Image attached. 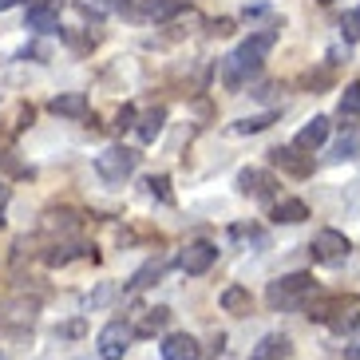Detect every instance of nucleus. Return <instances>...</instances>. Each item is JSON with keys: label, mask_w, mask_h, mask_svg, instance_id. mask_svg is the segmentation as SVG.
<instances>
[{"label": "nucleus", "mask_w": 360, "mask_h": 360, "mask_svg": "<svg viewBox=\"0 0 360 360\" xmlns=\"http://www.w3.org/2000/svg\"><path fill=\"white\" fill-rule=\"evenodd\" d=\"M182 8H186L182 0H147V8H143V12H147L150 20H174Z\"/></svg>", "instance_id": "obj_21"}, {"label": "nucleus", "mask_w": 360, "mask_h": 360, "mask_svg": "<svg viewBox=\"0 0 360 360\" xmlns=\"http://www.w3.org/2000/svg\"><path fill=\"white\" fill-rule=\"evenodd\" d=\"M32 317H36V301H4L0 305V325L24 328V325H32Z\"/></svg>", "instance_id": "obj_13"}, {"label": "nucleus", "mask_w": 360, "mask_h": 360, "mask_svg": "<svg viewBox=\"0 0 360 360\" xmlns=\"http://www.w3.org/2000/svg\"><path fill=\"white\" fill-rule=\"evenodd\" d=\"M309 250H313V257H317V262L340 265L345 257H349V238H345L340 230H321L317 238H313V245H309Z\"/></svg>", "instance_id": "obj_5"}, {"label": "nucleus", "mask_w": 360, "mask_h": 360, "mask_svg": "<svg viewBox=\"0 0 360 360\" xmlns=\"http://www.w3.org/2000/svg\"><path fill=\"white\" fill-rule=\"evenodd\" d=\"M340 115H360V84H349L340 91Z\"/></svg>", "instance_id": "obj_25"}, {"label": "nucleus", "mask_w": 360, "mask_h": 360, "mask_svg": "<svg viewBox=\"0 0 360 360\" xmlns=\"http://www.w3.org/2000/svg\"><path fill=\"white\" fill-rule=\"evenodd\" d=\"M60 12H64V0H36V4H28L24 28H32V32H52V28H60Z\"/></svg>", "instance_id": "obj_7"}, {"label": "nucleus", "mask_w": 360, "mask_h": 360, "mask_svg": "<svg viewBox=\"0 0 360 360\" xmlns=\"http://www.w3.org/2000/svg\"><path fill=\"white\" fill-rule=\"evenodd\" d=\"M162 123H167V111H162V107H150L147 115L135 123L139 143H155V139H159V131H162Z\"/></svg>", "instance_id": "obj_17"}, {"label": "nucleus", "mask_w": 360, "mask_h": 360, "mask_svg": "<svg viewBox=\"0 0 360 360\" xmlns=\"http://www.w3.org/2000/svg\"><path fill=\"white\" fill-rule=\"evenodd\" d=\"M328 328H333V333H340V337H345V333H356V328H360V313H356V305L345 309V313H337V317L328 321Z\"/></svg>", "instance_id": "obj_23"}, {"label": "nucleus", "mask_w": 360, "mask_h": 360, "mask_svg": "<svg viewBox=\"0 0 360 360\" xmlns=\"http://www.w3.org/2000/svg\"><path fill=\"white\" fill-rule=\"evenodd\" d=\"M289 356V340L285 337H262V345H257L254 352H250V360H285Z\"/></svg>", "instance_id": "obj_18"}, {"label": "nucleus", "mask_w": 360, "mask_h": 360, "mask_svg": "<svg viewBox=\"0 0 360 360\" xmlns=\"http://www.w3.org/2000/svg\"><path fill=\"white\" fill-rule=\"evenodd\" d=\"M162 360H198V340L191 333H170L162 337Z\"/></svg>", "instance_id": "obj_10"}, {"label": "nucleus", "mask_w": 360, "mask_h": 360, "mask_svg": "<svg viewBox=\"0 0 360 360\" xmlns=\"http://www.w3.org/2000/svg\"><path fill=\"white\" fill-rule=\"evenodd\" d=\"M352 309V297H317V301H309V317L313 321H333L337 313Z\"/></svg>", "instance_id": "obj_14"}, {"label": "nucleus", "mask_w": 360, "mask_h": 360, "mask_svg": "<svg viewBox=\"0 0 360 360\" xmlns=\"http://www.w3.org/2000/svg\"><path fill=\"white\" fill-rule=\"evenodd\" d=\"M328 139V119L325 115H317L313 123H305V127L297 131V139H293V147L297 150H317L321 143Z\"/></svg>", "instance_id": "obj_11"}, {"label": "nucleus", "mask_w": 360, "mask_h": 360, "mask_svg": "<svg viewBox=\"0 0 360 360\" xmlns=\"http://www.w3.org/2000/svg\"><path fill=\"white\" fill-rule=\"evenodd\" d=\"M12 4H16V0H0V12H8Z\"/></svg>", "instance_id": "obj_32"}, {"label": "nucleus", "mask_w": 360, "mask_h": 360, "mask_svg": "<svg viewBox=\"0 0 360 360\" xmlns=\"http://www.w3.org/2000/svg\"><path fill=\"white\" fill-rule=\"evenodd\" d=\"M214 262H218V245H210V242H191V245H186V250L179 254L182 274H191V277L206 274Z\"/></svg>", "instance_id": "obj_8"}, {"label": "nucleus", "mask_w": 360, "mask_h": 360, "mask_svg": "<svg viewBox=\"0 0 360 360\" xmlns=\"http://www.w3.org/2000/svg\"><path fill=\"white\" fill-rule=\"evenodd\" d=\"M131 340H135V328H131L127 321H111V325H103V333H99V356L103 360H123V352H127Z\"/></svg>", "instance_id": "obj_4"}, {"label": "nucleus", "mask_w": 360, "mask_h": 360, "mask_svg": "<svg viewBox=\"0 0 360 360\" xmlns=\"http://www.w3.org/2000/svg\"><path fill=\"white\" fill-rule=\"evenodd\" d=\"M167 321H170V309H162V305L159 309H147V317H143V325L135 328V337H150V333H159Z\"/></svg>", "instance_id": "obj_22"}, {"label": "nucleus", "mask_w": 360, "mask_h": 360, "mask_svg": "<svg viewBox=\"0 0 360 360\" xmlns=\"http://www.w3.org/2000/svg\"><path fill=\"white\" fill-rule=\"evenodd\" d=\"M340 32H345V40H349V44H356V40H360V8H352L349 16H345Z\"/></svg>", "instance_id": "obj_27"}, {"label": "nucleus", "mask_w": 360, "mask_h": 360, "mask_svg": "<svg viewBox=\"0 0 360 360\" xmlns=\"http://www.w3.org/2000/svg\"><path fill=\"white\" fill-rule=\"evenodd\" d=\"M48 107H52V115H64V119H87V96H84V91H68V96H56Z\"/></svg>", "instance_id": "obj_12"}, {"label": "nucleus", "mask_w": 360, "mask_h": 360, "mask_svg": "<svg viewBox=\"0 0 360 360\" xmlns=\"http://www.w3.org/2000/svg\"><path fill=\"white\" fill-rule=\"evenodd\" d=\"M159 274H162V257H155V262H147L143 269H139L131 285H135V289H143V285H150V277H159Z\"/></svg>", "instance_id": "obj_26"}, {"label": "nucleus", "mask_w": 360, "mask_h": 360, "mask_svg": "<svg viewBox=\"0 0 360 360\" xmlns=\"http://www.w3.org/2000/svg\"><path fill=\"white\" fill-rule=\"evenodd\" d=\"M274 44H277V32H274V28H262V32L245 36V40L222 60V68H218L222 84L230 87V91H242V87L250 84L257 72H262L265 56H269V48H274Z\"/></svg>", "instance_id": "obj_1"}, {"label": "nucleus", "mask_w": 360, "mask_h": 360, "mask_svg": "<svg viewBox=\"0 0 360 360\" xmlns=\"http://www.w3.org/2000/svg\"><path fill=\"white\" fill-rule=\"evenodd\" d=\"M139 167V150L135 147H123V143H115V147H107L96 155V174L107 182V186H119V182H127L131 174H135Z\"/></svg>", "instance_id": "obj_3"}, {"label": "nucleus", "mask_w": 360, "mask_h": 360, "mask_svg": "<svg viewBox=\"0 0 360 360\" xmlns=\"http://www.w3.org/2000/svg\"><path fill=\"white\" fill-rule=\"evenodd\" d=\"M269 159L285 170V174H293V179H309V174H313V159L301 155L297 147H274L269 150Z\"/></svg>", "instance_id": "obj_9"}, {"label": "nucleus", "mask_w": 360, "mask_h": 360, "mask_svg": "<svg viewBox=\"0 0 360 360\" xmlns=\"http://www.w3.org/2000/svg\"><path fill=\"white\" fill-rule=\"evenodd\" d=\"M345 356H349V360H360V345H352V349L345 352Z\"/></svg>", "instance_id": "obj_31"}, {"label": "nucleus", "mask_w": 360, "mask_h": 360, "mask_svg": "<svg viewBox=\"0 0 360 360\" xmlns=\"http://www.w3.org/2000/svg\"><path fill=\"white\" fill-rule=\"evenodd\" d=\"M309 218V206L301 198H277L274 202V222H285V226H297Z\"/></svg>", "instance_id": "obj_15"}, {"label": "nucleus", "mask_w": 360, "mask_h": 360, "mask_svg": "<svg viewBox=\"0 0 360 360\" xmlns=\"http://www.w3.org/2000/svg\"><path fill=\"white\" fill-rule=\"evenodd\" d=\"M321 4H333V0H321Z\"/></svg>", "instance_id": "obj_33"}, {"label": "nucleus", "mask_w": 360, "mask_h": 360, "mask_svg": "<svg viewBox=\"0 0 360 360\" xmlns=\"http://www.w3.org/2000/svg\"><path fill=\"white\" fill-rule=\"evenodd\" d=\"M269 123H277V111H262V115H250V119H238L233 123V135H257V131H265Z\"/></svg>", "instance_id": "obj_20"}, {"label": "nucleus", "mask_w": 360, "mask_h": 360, "mask_svg": "<svg viewBox=\"0 0 360 360\" xmlns=\"http://www.w3.org/2000/svg\"><path fill=\"white\" fill-rule=\"evenodd\" d=\"M333 162H349V159H360V139L349 135V139H340L337 147H333V155H328Z\"/></svg>", "instance_id": "obj_24"}, {"label": "nucleus", "mask_w": 360, "mask_h": 360, "mask_svg": "<svg viewBox=\"0 0 360 360\" xmlns=\"http://www.w3.org/2000/svg\"><path fill=\"white\" fill-rule=\"evenodd\" d=\"M309 297H317V285H313V277L309 274L277 277V281H269V289H265L269 309H297V305H305Z\"/></svg>", "instance_id": "obj_2"}, {"label": "nucleus", "mask_w": 360, "mask_h": 360, "mask_svg": "<svg viewBox=\"0 0 360 360\" xmlns=\"http://www.w3.org/2000/svg\"><path fill=\"white\" fill-rule=\"evenodd\" d=\"M135 107H131V103H123V107H119V115H115V127L119 131H131V127H135Z\"/></svg>", "instance_id": "obj_28"}, {"label": "nucleus", "mask_w": 360, "mask_h": 360, "mask_svg": "<svg viewBox=\"0 0 360 360\" xmlns=\"http://www.w3.org/2000/svg\"><path fill=\"white\" fill-rule=\"evenodd\" d=\"M238 191L250 194V198H262V202H277V179L269 174V170L250 167V170L238 174Z\"/></svg>", "instance_id": "obj_6"}, {"label": "nucleus", "mask_w": 360, "mask_h": 360, "mask_svg": "<svg viewBox=\"0 0 360 360\" xmlns=\"http://www.w3.org/2000/svg\"><path fill=\"white\" fill-rule=\"evenodd\" d=\"M8 186H4V182H0V222H4V210H8Z\"/></svg>", "instance_id": "obj_30"}, {"label": "nucleus", "mask_w": 360, "mask_h": 360, "mask_svg": "<svg viewBox=\"0 0 360 360\" xmlns=\"http://www.w3.org/2000/svg\"><path fill=\"white\" fill-rule=\"evenodd\" d=\"M72 257H96V250H91V245H56V250L44 254V262L48 265H68Z\"/></svg>", "instance_id": "obj_19"}, {"label": "nucleus", "mask_w": 360, "mask_h": 360, "mask_svg": "<svg viewBox=\"0 0 360 360\" xmlns=\"http://www.w3.org/2000/svg\"><path fill=\"white\" fill-rule=\"evenodd\" d=\"M222 309H226V313H233V317H245V313L254 309V297H250V289L230 285V289H222Z\"/></svg>", "instance_id": "obj_16"}, {"label": "nucleus", "mask_w": 360, "mask_h": 360, "mask_svg": "<svg viewBox=\"0 0 360 360\" xmlns=\"http://www.w3.org/2000/svg\"><path fill=\"white\" fill-rule=\"evenodd\" d=\"M147 191L159 194L162 202H170V182H167V174H159V179H147Z\"/></svg>", "instance_id": "obj_29"}]
</instances>
